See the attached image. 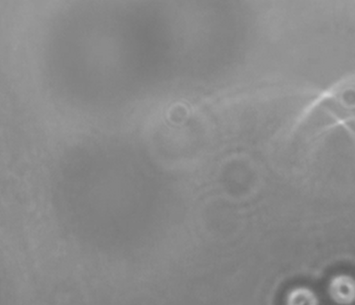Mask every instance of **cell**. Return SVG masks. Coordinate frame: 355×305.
Instances as JSON below:
<instances>
[{
  "instance_id": "6da1fadb",
  "label": "cell",
  "mask_w": 355,
  "mask_h": 305,
  "mask_svg": "<svg viewBox=\"0 0 355 305\" xmlns=\"http://www.w3.org/2000/svg\"><path fill=\"white\" fill-rule=\"evenodd\" d=\"M329 293L336 303L347 305L355 301V279L347 274H338L329 282Z\"/></svg>"
},
{
  "instance_id": "7a4b0ae2",
  "label": "cell",
  "mask_w": 355,
  "mask_h": 305,
  "mask_svg": "<svg viewBox=\"0 0 355 305\" xmlns=\"http://www.w3.org/2000/svg\"><path fill=\"white\" fill-rule=\"evenodd\" d=\"M286 304V305H318V299L310 288L297 287L289 292Z\"/></svg>"
}]
</instances>
